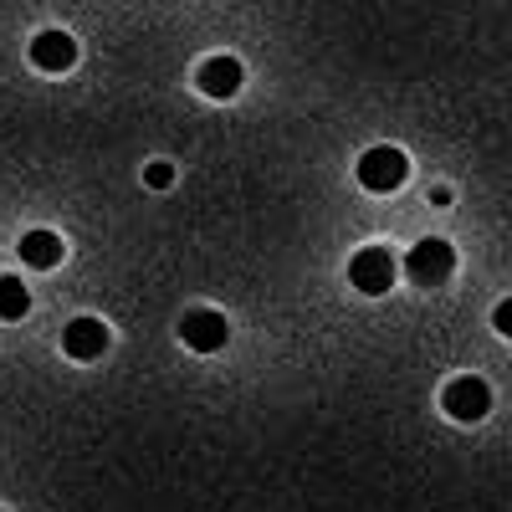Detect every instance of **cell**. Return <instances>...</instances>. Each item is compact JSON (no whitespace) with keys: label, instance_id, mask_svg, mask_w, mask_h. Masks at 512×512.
I'll return each instance as SVG.
<instances>
[{"label":"cell","instance_id":"11","mask_svg":"<svg viewBox=\"0 0 512 512\" xmlns=\"http://www.w3.org/2000/svg\"><path fill=\"white\" fill-rule=\"evenodd\" d=\"M144 185H149V190H164V185H175V169H169L164 159H154V164L144 169Z\"/></svg>","mask_w":512,"mask_h":512},{"label":"cell","instance_id":"3","mask_svg":"<svg viewBox=\"0 0 512 512\" xmlns=\"http://www.w3.org/2000/svg\"><path fill=\"white\" fill-rule=\"evenodd\" d=\"M441 410H446L451 420H461V425L482 420V415L492 410V390H487V379H477V374L451 379L446 390H441Z\"/></svg>","mask_w":512,"mask_h":512},{"label":"cell","instance_id":"1","mask_svg":"<svg viewBox=\"0 0 512 512\" xmlns=\"http://www.w3.org/2000/svg\"><path fill=\"white\" fill-rule=\"evenodd\" d=\"M451 272H456V251H451V241H441V236L415 241L410 256H405V277H410L415 287H441V282H451Z\"/></svg>","mask_w":512,"mask_h":512},{"label":"cell","instance_id":"9","mask_svg":"<svg viewBox=\"0 0 512 512\" xmlns=\"http://www.w3.org/2000/svg\"><path fill=\"white\" fill-rule=\"evenodd\" d=\"M21 262L36 272H52L62 262V236L57 231H26L21 236Z\"/></svg>","mask_w":512,"mask_h":512},{"label":"cell","instance_id":"7","mask_svg":"<svg viewBox=\"0 0 512 512\" xmlns=\"http://www.w3.org/2000/svg\"><path fill=\"white\" fill-rule=\"evenodd\" d=\"M77 62V41L67 36V31H41V36H31V67H41V72H67Z\"/></svg>","mask_w":512,"mask_h":512},{"label":"cell","instance_id":"10","mask_svg":"<svg viewBox=\"0 0 512 512\" xmlns=\"http://www.w3.org/2000/svg\"><path fill=\"white\" fill-rule=\"evenodd\" d=\"M31 313V292L21 277H0V318L6 323H21Z\"/></svg>","mask_w":512,"mask_h":512},{"label":"cell","instance_id":"8","mask_svg":"<svg viewBox=\"0 0 512 512\" xmlns=\"http://www.w3.org/2000/svg\"><path fill=\"white\" fill-rule=\"evenodd\" d=\"M62 349L72 359H103L108 349V323L103 318H72L67 333H62Z\"/></svg>","mask_w":512,"mask_h":512},{"label":"cell","instance_id":"6","mask_svg":"<svg viewBox=\"0 0 512 512\" xmlns=\"http://www.w3.org/2000/svg\"><path fill=\"white\" fill-rule=\"evenodd\" d=\"M241 82H246V72H241L236 57H205L200 72H195V88H200L205 98H216V103L236 98V93H241Z\"/></svg>","mask_w":512,"mask_h":512},{"label":"cell","instance_id":"5","mask_svg":"<svg viewBox=\"0 0 512 512\" xmlns=\"http://www.w3.org/2000/svg\"><path fill=\"white\" fill-rule=\"evenodd\" d=\"M180 338H185V349H195V354H216L231 338V323L216 308H195V313L180 318Z\"/></svg>","mask_w":512,"mask_h":512},{"label":"cell","instance_id":"12","mask_svg":"<svg viewBox=\"0 0 512 512\" xmlns=\"http://www.w3.org/2000/svg\"><path fill=\"white\" fill-rule=\"evenodd\" d=\"M492 328H497L502 338H512V297H502V303L492 308Z\"/></svg>","mask_w":512,"mask_h":512},{"label":"cell","instance_id":"4","mask_svg":"<svg viewBox=\"0 0 512 512\" xmlns=\"http://www.w3.org/2000/svg\"><path fill=\"white\" fill-rule=\"evenodd\" d=\"M349 282L364 292V297H379V292H390L395 287V251H384V246H364L354 262H349Z\"/></svg>","mask_w":512,"mask_h":512},{"label":"cell","instance_id":"2","mask_svg":"<svg viewBox=\"0 0 512 512\" xmlns=\"http://www.w3.org/2000/svg\"><path fill=\"white\" fill-rule=\"evenodd\" d=\"M405 175H410V159H405L400 149H390V144H374V149H364V154H359V185H364V190H374V195L400 190V185H405Z\"/></svg>","mask_w":512,"mask_h":512}]
</instances>
